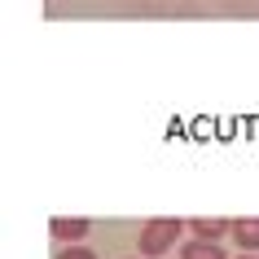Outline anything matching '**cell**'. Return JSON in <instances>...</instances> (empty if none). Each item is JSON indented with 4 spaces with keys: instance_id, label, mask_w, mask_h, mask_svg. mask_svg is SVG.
<instances>
[{
    "instance_id": "obj_2",
    "label": "cell",
    "mask_w": 259,
    "mask_h": 259,
    "mask_svg": "<svg viewBox=\"0 0 259 259\" xmlns=\"http://www.w3.org/2000/svg\"><path fill=\"white\" fill-rule=\"evenodd\" d=\"M49 229H53V237H62V242H79L83 233H88V220H79V215H57Z\"/></svg>"
},
{
    "instance_id": "obj_7",
    "label": "cell",
    "mask_w": 259,
    "mask_h": 259,
    "mask_svg": "<svg viewBox=\"0 0 259 259\" xmlns=\"http://www.w3.org/2000/svg\"><path fill=\"white\" fill-rule=\"evenodd\" d=\"M246 259H255V255H246Z\"/></svg>"
},
{
    "instance_id": "obj_5",
    "label": "cell",
    "mask_w": 259,
    "mask_h": 259,
    "mask_svg": "<svg viewBox=\"0 0 259 259\" xmlns=\"http://www.w3.org/2000/svg\"><path fill=\"white\" fill-rule=\"evenodd\" d=\"M180 259H224V246H220V242H202V237H193V242L180 250Z\"/></svg>"
},
{
    "instance_id": "obj_6",
    "label": "cell",
    "mask_w": 259,
    "mask_h": 259,
    "mask_svg": "<svg viewBox=\"0 0 259 259\" xmlns=\"http://www.w3.org/2000/svg\"><path fill=\"white\" fill-rule=\"evenodd\" d=\"M57 259H97V255L88 250V246H70V250H62Z\"/></svg>"
},
{
    "instance_id": "obj_1",
    "label": "cell",
    "mask_w": 259,
    "mask_h": 259,
    "mask_svg": "<svg viewBox=\"0 0 259 259\" xmlns=\"http://www.w3.org/2000/svg\"><path fill=\"white\" fill-rule=\"evenodd\" d=\"M185 233V224H180L176 215H163V220H150L145 229H141V255L145 259H158L167 255L171 246H176V237Z\"/></svg>"
},
{
    "instance_id": "obj_4",
    "label": "cell",
    "mask_w": 259,
    "mask_h": 259,
    "mask_svg": "<svg viewBox=\"0 0 259 259\" xmlns=\"http://www.w3.org/2000/svg\"><path fill=\"white\" fill-rule=\"evenodd\" d=\"M189 229H193V237H202V242H220L224 233H233V224L229 220H193Z\"/></svg>"
},
{
    "instance_id": "obj_3",
    "label": "cell",
    "mask_w": 259,
    "mask_h": 259,
    "mask_svg": "<svg viewBox=\"0 0 259 259\" xmlns=\"http://www.w3.org/2000/svg\"><path fill=\"white\" fill-rule=\"evenodd\" d=\"M233 242L246 246V250H259V220H255V215L233 220Z\"/></svg>"
}]
</instances>
